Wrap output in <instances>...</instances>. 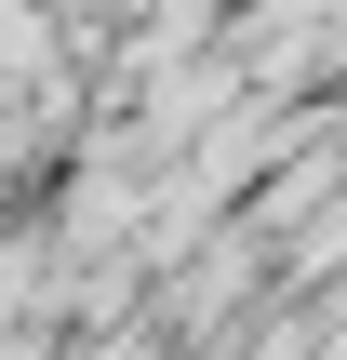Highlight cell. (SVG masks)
<instances>
[{
	"label": "cell",
	"instance_id": "6da1fadb",
	"mask_svg": "<svg viewBox=\"0 0 347 360\" xmlns=\"http://www.w3.org/2000/svg\"><path fill=\"white\" fill-rule=\"evenodd\" d=\"M80 360H147V334H94V347H80Z\"/></svg>",
	"mask_w": 347,
	"mask_h": 360
}]
</instances>
